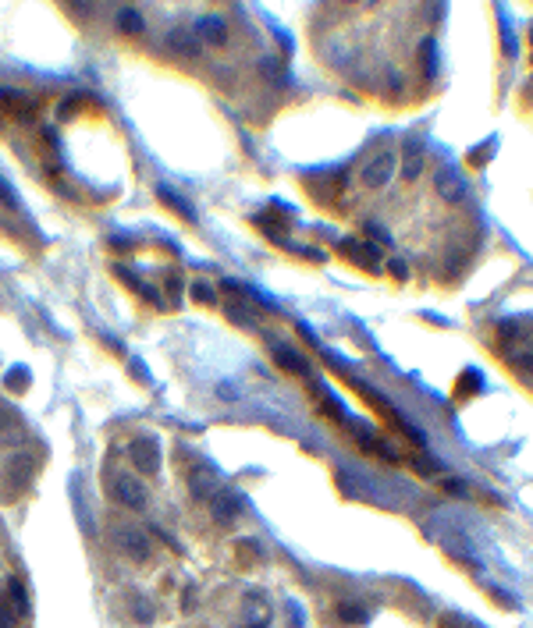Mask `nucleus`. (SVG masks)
I'll return each mask as SVG.
<instances>
[{"label":"nucleus","mask_w":533,"mask_h":628,"mask_svg":"<svg viewBox=\"0 0 533 628\" xmlns=\"http://www.w3.org/2000/svg\"><path fill=\"white\" fill-rule=\"evenodd\" d=\"M395 167H398L395 153H391V149H384V153H377V156H370V160L363 164L359 178H363V185H366V188H384V185L395 178Z\"/></svg>","instance_id":"f257e3e1"},{"label":"nucleus","mask_w":533,"mask_h":628,"mask_svg":"<svg viewBox=\"0 0 533 628\" xmlns=\"http://www.w3.org/2000/svg\"><path fill=\"white\" fill-rule=\"evenodd\" d=\"M434 192L444 199V202H462L466 195H469V181L462 178V171H455V167H441L437 174H434Z\"/></svg>","instance_id":"f03ea898"},{"label":"nucleus","mask_w":533,"mask_h":628,"mask_svg":"<svg viewBox=\"0 0 533 628\" xmlns=\"http://www.w3.org/2000/svg\"><path fill=\"white\" fill-rule=\"evenodd\" d=\"M128 455H132L135 469H142L146 476H153V472L160 469V440H157L153 433L135 437V440H132V447H128Z\"/></svg>","instance_id":"7ed1b4c3"},{"label":"nucleus","mask_w":533,"mask_h":628,"mask_svg":"<svg viewBox=\"0 0 533 628\" xmlns=\"http://www.w3.org/2000/svg\"><path fill=\"white\" fill-rule=\"evenodd\" d=\"M114 543H118L121 554H128L132 561H146V557H150V539L142 536V529L118 525V529H114Z\"/></svg>","instance_id":"20e7f679"},{"label":"nucleus","mask_w":533,"mask_h":628,"mask_svg":"<svg viewBox=\"0 0 533 628\" xmlns=\"http://www.w3.org/2000/svg\"><path fill=\"white\" fill-rule=\"evenodd\" d=\"M125 508H132V511H142L146 508V490H142V483L139 479H132V476H114V490H111Z\"/></svg>","instance_id":"39448f33"},{"label":"nucleus","mask_w":533,"mask_h":628,"mask_svg":"<svg viewBox=\"0 0 533 628\" xmlns=\"http://www.w3.org/2000/svg\"><path fill=\"white\" fill-rule=\"evenodd\" d=\"M423 167H427V156H423V146H420L416 139H409V142H405V149H402V160H398V171H402V178H405V181H416V178L423 174Z\"/></svg>","instance_id":"423d86ee"},{"label":"nucleus","mask_w":533,"mask_h":628,"mask_svg":"<svg viewBox=\"0 0 533 628\" xmlns=\"http://www.w3.org/2000/svg\"><path fill=\"white\" fill-rule=\"evenodd\" d=\"M217 490H224L217 469L206 465V462H199V465L192 469V493H196V497H217Z\"/></svg>","instance_id":"0eeeda50"},{"label":"nucleus","mask_w":533,"mask_h":628,"mask_svg":"<svg viewBox=\"0 0 533 628\" xmlns=\"http://www.w3.org/2000/svg\"><path fill=\"white\" fill-rule=\"evenodd\" d=\"M242 504H245V497L238 490H217V497H213V518L217 522H235V515L242 511Z\"/></svg>","instance_id":"6e6552de"},{"label":"nucleus","mask_w":533,"mask_h":628,"mask_svg":"<svg viewBox=\"0 0 533 628\" xmlns=\"http://www.w3.org/2000/svg\"><path fill=\"white\" fill-rule=\"evenodd\" d=\"M196 40H206L210 47H220V43L228 40V25H224V18H217V15H203V18L196 22Z\"/></svg>","instance_id":"1a4fd4ad"},{"label":"nucleus","mask_w":533,"mask_h":628,"mask_svg":"<svg viewBox=\"0 0 533 628\" xmlns=\"http://www.w3.org/2000/svg\"><path fill=\"white\" fill-rule=\"evenodd\" d=\"M338 249H342L352 263H359V266H377V256H381L374 241H356V238H345Z\"/></svg>","instance_id":"9d476101"},{"label":"nucleus","mask_w":533,"mask_h":628,"mask_svg":"<svg viewBox=\"0 0 533 628\" xmlns=\"http://www.w3.org/2000/svg\"><path fill=\"white\" fill-rule=\"evenodd\" d=\"M274 359L285 366V370H292V373H299V377H306L310 373V362L303 359V355H296L288 345H274Z\"/></svg>","instance_id":"9b49d317"},{"label":"nucleus","mask_w":533,"mask_h":628,"mask_svg":"<svg viewBox=\"0 0 533 628\" xmlns=\"http://www.w3.org/2000/svg\"><path fill=\"white\" fill-rule=\"evenodd\" d=\"M171 50H178L181 57H196L199 54V40L192 36V33H171Z\"/></svg>","instance_id":"f8f14e48"},{"label":"nucleus","mask_w":533,"mask_h":628,"mask_svg":"<svg viewBox=\"0 0 533 628\" xmlns=\"http://www.w3.org/2000/svg\"><path fill=\"white\" fill-rule=\"evenodd\" d=\"M8 593H11V610L22 617V614L29 610V593H26L22 578H11V582H8Z\"/></svg>","instance_id":"ddd939ff"},{"label":"nucleus","mask_w":533,"mask_h":628,"mask_svg":"<svg viewBox=\"0 0 533 628\" xmlns=\"http://www.w3.org/2000/svg\"><path fill=\"white\" fill-rule=\"evenodd\" d=\"M118 25H121L125 33H132V36H142V33H146L142 15H139V11H132V8H125V11L118 15Z\"/></svg>","instance_id":"4468645a"},{"label":"nucleus","mask_w":533,"mask_h":628,"mask_svg":"<svg viewBox=\"0 0 533 628\" xmlns=\"http://www.w3.org/2000/svg\"><path fill=\"white\" fill-rule=\"evenodd\" d=\"M508 362H512V370H515L526 384H533V355H529V352H515Z\"/></svg>","instance_id":"2eb2a0df"},{"label":"nucleus","mask_w":533,"mask_h":628,"mask_svg":"<svg viewBox=\"0 0 533 628\" xmlns=\"http://www.w3.org/2000/svg\"><path fill=\"white\" fill-rule=\"evenodd\" d=\"M157 195H160V199H164V202H167L171 210H178V213H181V217H185L189 224L196 220V213H192V210H189V206H185V202H181V199H178V195L171 192V188H164V185H160V188H157Z\"/></svg>","instance_id":"dca6fc26"},{"label":"nucleus","mask_w":533,"mask_h":628,"mask_svg":"<svg viewBox=\"0 0 533 628\" xmlns=\"http://www.w3.org/2000/svg\"><path fill=\"white\" fill-rule=\"evenodd\" d=\"M338 614H342V621H349V624H363V621H370V610H366V607H356V603H342Z\"/></svg>","instance_id":"f3484780"},{"label":"nucleus","mask_w":533,"mask_h":628,"mask_svg":"<svg viewBox=\"0 0 533 628\" xmlns=\"http://www.w3.org/2000/svg\"><path fill=\"white\" fill-rule=\"evenodd\" d=\"M192 298L203 302V305H213V287H210L206 280H196V284H192Z\"/></svg>","instance_id":"a211bd4d"},{"label":"nucleus","mask_w":533,"mask_h":628,"mask_svg":"<svg viewBox=\"0 0 533 628\" xmlns=\"http://www.w3.org/2000/svg\"><path fill=\"white\" fill-rule=\"evenodd\" d=\"M0 195H4V202H8L11 210H18V206H22V199H18V192L11 188V181H8V178H0Z\"/></svg>","instance_id":"6ab92c4d"},{"label":"nucleus","mask_w":533,"mask_h":628,"mask_svg":"<svg viewBox=\"0 0 533 628\" xmlns=\"http://www.w3.org/2000/svg\"><path fill=\"white\" fill-rule=\"evenodd\" d=\"M388 270H391V277H395V280H405V277H409V266H405V259H398V256H395V259H388Z\"/></svg>","instance_id":"aec40b11"},{"label":"nucleus","mask_w":533,"mask_h":628,"mask_svg":"<svg viewBox=\"0 0 533 628\" xmlns=\"http://www.w3.org/2000/svg\"><path fill=\"white\" fill-rule=\"evenodd\" d=\"M15 621H18V614H15L4 600H0V628H15Z\"/></svg>","instance_id":"412c9836"},{"label":"nucleus","mask_w":533,"mask_h":628,"mask_svg":"<svg viewBox=\"0 0 533 628\" xmlns=\"http://www.w3.org/2000/svg\"><path fill=\"white\" fill-rule=\"evenodd\" d=\"M366 234H374V241H377V245H388V241H391L388 227H381V224H366Z\"/></svg>","instance_id":"4be33fe9"},{"label":"nucleus","mask_w":533,"mask_h":628,"mask_svg":"<svg viewBox=\"0 0 533 628\" xmlns=\"http://www.w3.org/2000/svg\"><path fill=\"white\" fill-rule=\"evenodd\" d=\"M8 387H11V391H22V387H26V370H22V366H15V370H11Z\"/></svg>","instance_id":"5701e85b"},{"label":"nucleus","mask_w":533,"mask_h":628,"mask_svg":"<svg viewBox=\"0 0 533 628\" xmlns=\"http://www.w3.org/2000/svg\"><path fill=\"white\" fill-rule=\"evenodd\" d=\"M444 490H448V493H462V483H459V479H448Z\"/></svg>","instance_id":"b1692460"}]
</instances>
